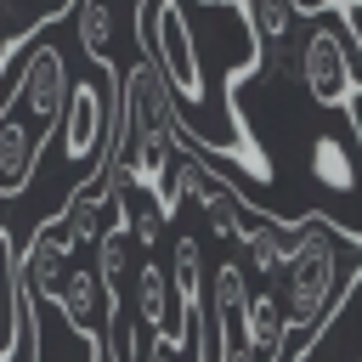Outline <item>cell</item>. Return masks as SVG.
<instances>
[{
	"label": "cell",
	"mask_w": 362,
	"mask_h": 362,
	"mask_svg": "<svg viewBox=\"0 0 362 362\" xmlns=\"http://www.w3.org/2000/svg\"><path fill=\"white\" fill-rule=\"evenodd\" d=\"M300 243H294V260H288V277L277 283L283 294V311H288V334H322L334 322V311L345 305L356 272L345 277V232L328 221V215H300Z\"/></svg>",
	"instance_id": "6da1fadb"
},
{
	"label": "cell",
	"mask_w": 362,
	"mask_h": 362,
	"mask_svg": "<svg viewBox=\"0 0 362 362\" xmlns=\"http://www.w3.org/2000/svg\"><path fill=\"white\" fill-rule=\"evenodd\" d=\"M68 102H74V85H68L62 51H57V45H45V40H40V45L17 62V74H6V90H0V113L28 119L45 141L62 130Z\"/></svg>",
	"instance_id": "7a4b0ae2"
},
{
	"label": "cell",
	"mask_w": 362,
	"mask_h": 362,
	"mask_svg": "<svg viewBox=\"0 0 362 362\" xmlns=\"http://www.w3.org/2000/svg\"><path fill=\"white\" fill-rule=\"evenodd\" d=\"M300 79L311 90L317 107H351L356 96V68H351V45H345V28L339 23H311L305 40H300Z\"/></svg>",
	"instance_id": "3957f363"
},
{
	"label": "cell",
	"mask_w": 362,
	"mask_h": 362,
	"mask_svg": "<svg viewBox=\"0 0 362 362\" xmlns=\"http://www.w3.org/2000/svg\"><path fill=\"white\" fill-rule=\"evenodd\" d=\"M74 266H79V243L62 226V215L45 221V226H34L28 249H17V272H23V288H28L34 305H57L62 288H68V277H74Z\"/></svg>",
	"instance_id": "277c9868"
},
{
	"label": "cell",
	"mask_w": 362,
	"mask_h": 362,
	"mask_svg": "<svg viewBox=\"0 0 362 362\" xmlns=\"http://www.w3.org/2000/svg\"><path fill=\"white\" fill-rule=\"evenodd\" d=\"M294 243H300V226L294 221H249V232H243V266L260 277V288H272V283H283L288 277V260H294Z\"/></svg>",
	"instance_id": "5b68a950"
},
{
	"label": "cell",
	"mask_w": 362,
	"mask_h": 362,
	"mask_svg": "<svg viewBox=\"0 0 362 362\" xmlns=\"http://www.w3.org/2000/svg\"><path fill=\"white\" fill-rule=\"evenodd\" d=\"M238 11L249 17L255 28V45H260V62L266 68H283L288 45H300L305 34H294V17L305 11L300 0H238Z\"/></svg>",
	"instance_id": "8992f818"
},
{
	"label": "cell",
	"mask_w": 362,
	"mask_h": 362,
	"mask_svg": "<svg viewBox=\"0 0 362 362\" xmlns=\"http://www.w3.org/2000/svg\"><path fill=\"white\" fill-rule=\"evenodd\" d=\"M283 339H288L283 294H277V288H255V300H249V322H243V351L260 356V362H277V356H283Z\"/></svg>",
	"instance_id": "52a82bcc"
},
{
	"label": "cell",
	"mask_w": 362,
	"mask_h": 362,
	"mask_svg": "<svg viewBox=\"0 0 362 362\" xmlns=\"http://www.w3.org/2000/svg\"><path fill=\"white\" fill-rule=\"evenodd\" d=\"M170 272L158 266V260H141L136 266V283H130V311L141 317V328L147 334H181L175 322H170Z\"/></svg>",
	"instance_id": "ba28073f"
},
{
	"label": "cell",
	"mask_w": 362,
	"mask_h": 362,
	"mask_svg": "<svg viewBox=\"0 0 362 362\" xmlns=\"http://www.w3.org/2000/svg\"><path fill=\"white\" fill-rule=\"evenodd\" d=\"M356 175H362V147H351L345 136L311 141V181L322 192H356Z\"/></svg>",
	"instance_id": "9c48e42d"
},
{
	"label": "cell",
	"mask_w": 362,
	"mask_h": 362,
	"mask_svg": "<svg viewBox=\"0 0 362 362\" xmlns=\"http://www.w3.org/2000/svg\"><path fill=\"white\" fill-rule=\"evenodd\" d=\"M68 6H79V0H6V45H0V74H17L28 28H40V23H57Z\"/></svg>",
	"instance_id": "30bf717a"
},
{
	"label": "cell",
	"mask_w": 362,
	"mask_h": 362,
	"mask_svg": "<svg viewBox=\"0 0 362 362\" xmlns=\"http://www.w3.org/2000/svg\"><path fill=\"white\" fill-rule=\"evenodd\" d=\"M74 28H79V45H85V57L96 68H119L113 62V0H79Z\"/></svg>",
	"instance_id": "8fae6325"
},
{
	"label": "cell",
	"mask_w": 362,
	"mask_h": 362,
	"mask_svg": "<svg viewBox=\"0 0 362 362\" xmlns=\"http://www.w3.org/2000/svg\"><path fill=\"white\" fill-rule=\"evenodd\" d=\"M334 17L345 28V40H356V57H362V0H334Z\"/></svg>",
	"instance_id": "7c38bea8"
},
{
	"label": "cell",
	"mask_w": 362,
	"mask_h": 362,
	"mask_svg": "<svg viewBox=\"0 0 362 362\" xmlns=\"http://www.w3.org/2000/svg\"><path fill=\"white\" fill-rule=\"evenodd\" d=\"M204 6H226V0H204Z\"/></svg>",
	"instance_id": "4fadbf2b"
},
{
	"label": "cell",
	"mask_w": 362,
	"mask_h": 362,
	"mask_svg": "<svg viewBox=\"0 0 362 362\" xmlns=\"http://www.w3.org/2000/svg\"><path fill=\"white\" fill-rule=\"evenodd\" d=\"M130 6H141V0H130Z\"/></svg>",
	"instance_id": "5bb4252c"
}]
</instances>
